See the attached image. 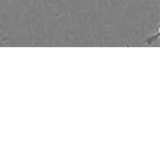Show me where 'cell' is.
Returning a JSON list of instances; mask_svg holds the SVG:
<instances>
[{
  "label": "cell",
  "mask_w": 160,
  "mask_h": 160,
  "mask_svg": "<svg viewBox=\"0 0 160 160\" xmlns=\"http://www.w3.org/2000/svg\"><path fill=\"white\" fill-rule=\"evenodd\" d=\"M8 41V38H0V46H3L6 44V42Z\"/></svg>",
  "instance_id": "cell-1"
}]
</instances>
